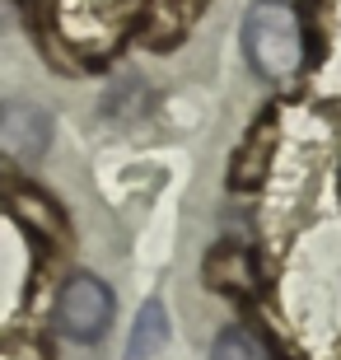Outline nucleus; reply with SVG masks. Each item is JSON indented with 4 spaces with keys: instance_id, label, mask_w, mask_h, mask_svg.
<instances>
[{
    "instance_id": "obj_2",
    "label": "nucleus",
    "mask_w": 341,
    "mask_h": 360,
    "mask_svg": "<svg viewBox=\"0 0 341 360\" xmlns=\"http://www.w3.org/2000/svg\"><path fill=\"white\" fill-rule=\"evenodd\" d=\"M112 309L117 304H112V290L103 281L89 276V271H75L56 295V328L70 342H98L112 323Z\"/></svg>"
},
{
    "instance_id": "obj_6",
    "label": "nucleus",
    "mask_w": 341,
    "mask_h": 360,
    "mask_svg": "<svg viewBox=\"0 0 341 360\" xmlns=\"http://www.w3.org/2000/svg\"><path fill=\"white\" fill-rule=\"evenodd\" d=\"M210 360H271V351L248 333V328H224L210 347Z\"/></svg>"
},
{
    "instance_id": "obj_4",
    "label": "nucleus",
    "mask_w": 341,
    "mask_h": 360,
    "mask_svg": "<svg viewBox=\"0 0 341 360\" xmlns=\"http://www.w3.org/2000/svg\"><path fill=\"white\" fill-rule=\"evenodd\" d=\"M271 146H276V122H257L248 131V141L238 146L234 164H229V187L234 192H248V187H257L266 178V169H271Z\"/></svg>"
},
{
    "instance_id": "obj_3",
    "label": "nucleus",
    "mask_w": 341,
    "mask_h": 360,
    "mask_svg": "<svg viewBox=\"0 0 341 360\" xmlns=\"http://www.w3.org/2000/svg\"><path fill=\"white\" fill-rule=\"evenodd\" d=\"M52 146V117L47 108L24 103V98H5L0 103V155L14 164H38Z\"/></svg>"
},
{
    "instance_id": "obj_5",
    "label": "nucleus",
    "mask_w": 341,
    "mask_h": 360,
    "mask_svg": "<svg viewBox=\"0 0 341 360\" xmlns=\"http://www.w3.org/2000/svg\"><path fill=\"white\" fill-rule=\"evenodd\" d=\"M164 342H169V309H164V300H145L131 323V337H127V360L159 356Z\"/></svg>"
},
{
    "instance_id": "obj_1",
    "label": "nucleus",
    "mask_w": 341,
    "mask_h": 360,
    "mask_svg": "<svg viewBox=\"0 0 341 360\" xmlns=\"http://www.w3.org/2000/svg\"><path fill=\"white\" fill-rule=\"evenodd\" d=\"M243 52L262 80H290L304 66V28L285 0H252L243 14Z\"/></svg>"
}]
</instances>
